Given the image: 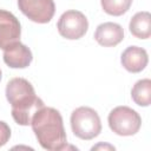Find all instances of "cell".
I'll use <instances>...</instances> for the list:
<instances>
[{"label":"cell","instance_id":"obj_1","mask_svg":"<svg viewBox=\"0 0 151 151\" xmlns=\"http://www.w3.org/2000/svg\"><path fill=\"white\" fill-rule=\"evenodd\" d=\"M31 125L42 149L50 151L66 149L67 137L64 129L63 117L58 110L42 106L34 113Z\"/></svg>","mask_w":151,"mask_h":151},{"label":"cell","instance_id":"obj_2","mask_svg":"<svg viewBox=\"0 0 151 151\" xmlns=\"http://www.w3.org/2000/svg\"><path fill=\"white\" fill-rule=\"evenodd\" d=\"M6 98L12 106V117L17 124L31 125L34 113L41 109L44 101L35 96L33 85L25 78H13L6 85Z\"/></svg>","mask_w":151,"mask_h":151},{"label":"cell","instance_id":"obj_3","mask_svg":"<svg viewBox=\"0 0 151 151\" xmlns=\"http://www.w3.org/2000/svg\"><path fill=\"white\" fill-rule=\"evenodd\" d=\"M71 129L78 138L91 140L101 132L99 114L88 106H80L71 114Z\"/></svg>","mask_w":151,"mask_h":151},{"label":"cell","instance_id":"obj_4","mask_svg":"<svg viewBox=\"0 0 151 151\" xmlns=\"http://www.w3.org/2000/svg\"><path fill=\"white\" fill-rule=\"evenodd\" d=\"M109 126L118 136H133L142 125L140 116L129 106H117L109 113Z\"/></svg>","mask_w":151,"mask_h":151},{"label":"cell","instance_id":"obj_5","mask_svg":"<svg viewBox=\"0 0 151 151\" xmlns=\"http://www.w3.org/2000/svg\"><path fill=\"white\" fill-rule=\"evenodd\" d=\"M59 34L70 40H77L85 35L88 28V21L84 13L70 9L64 12L57 24Z\"/></svg>","mask_w":151,"mask_h":151},{"label":"cell","instance_id":"obj_6","mask_svg":"<svg viewBox=\"0 0 151 151\" xmlns=\"http://www.w3.org/2000/svg\"><path fill=\"white\" fill-rule=\"evenodd\" d=\"M18 7L29 20L38 24H47L54 15L53 0H18Z\"/></svg>","mask_w":151,"mask_h":151},{"label":"cell","instance_id":"obj_7","mask_svg":"<svg viewBox=\"0 0 151 151\" xmlns=\"http://www.w3.org/2000/svg\"><path fill=\"white\" fill-rule=\"evenodd\" d=\"M21 26L14 14L0 9V48L5 50L9 45L20 41Z\"/></svg>","mask_w":151,"mask_h":151},{"label":"cell","instance_id":"obj_8","mask_svg":"<svg viewBox=\"0 0 151 151\" xmlns=\"http://www.w3.org/2000/svg\"><path fill=\"white\" fill-rule=\"evenodd\" d=\"M32 59L33 55L31 50L20 41L12 44L4 50V61L7 66L12 68L28 67L32 63Z\"/></svg>","mask_w":151,"mask_h":151},{"label":"cell","instance_id":"obj_9","mask_svg":"<svg viewBox=\"0 0 151 151\" xmlns=\"http://www.w3.org/2000/svg\"><path fill=\"white\" fill-rule=\"evenodd\" d=\"M94 39L104 47H112L118 45L124 39V29L119 24L111 21L104 22L96 28Z\"/></svg>","mask_w":151,"mask_h":151},{"label":"cell","instance_id":"obj_10","mask_svg":"<svg viewBox=\"0 0 151 151\" xmlns=\"http://www.w3.org/2000/svg\"><path fill=\"white\" fill-rule=\"evenodd\" d=\"M149 61L147 52L138 46H130L127 47L120 57V63L124 68L131 73H138L143 71Z\"/></svg>","mask_w":151,"mask_h":151},{"label":"cell","instance_id":"obj_11","mask_svg":"<svg viewBox=\"0 0 151 151\" xmlns=\"http://www.w3.org/2000/svg\"><path fill=\"white\" fill-rule=\"evenodd\" d=\"M130 32L138 39H147L151 35V15L149 12L143 11L136 13L130 20Z\"/></svg>","mask_w":151,"mask_h":151},{"label":"cell","instance_id":"obj_12","mask_svg":"<svg viewBox=\"0 0 151 151\" xmlns=\"http://www.w3.org/2000/svg\"><path fill=\"white\" fill-rule=\"evenodd\" d=\"M132 100L139 106H149L151 103V80L145 78L138 80L131 90Z\"/></svg>","mask_w":151,"mask_h":151},{"label":"cell","instance_id":"obj_13","mask_svg":"<svg viewBox=\"0 0 151 151\" xmlns=\"http://www.w3.org/2000/svg\"><path fill=\"white\" fill-rule=\"evenodd\" d=\"M100 4L105 13L119 17L130 9L132 0H100Z\"/></svg>","mask_w":151,"mask_h":151},{"label":"cell","instance_id":"obj_14","mask_svg":"<svg viewBox=\"0 0 151 151\" xmlns=\"http://www.w3.org/2000/svg\"><path fill=\"white\" fill-rule=\"evenodd\" d=\"M11 138V129L7 123L0 120V147L4 146Z\"/></svg>","mask_w":151,"mask_h":151},{"label":"cell","instance_id":"obj_15","mask_svg":"<svg viewBox=\"0 0 151 151\" xmlns=\"http://www.w3.org/2000/svg\"><path fill=\"white\" fill-rule=\"evenodd\" d=\"M100 147H109L110 150H114V146H111V145H103V144H98L97 146H93L91 150H97V149H100Z\"/></svg>","mask_w":151,"mask_h":151},{"label":"cell","instance_id":"obj_16","mask_svg":"<svg viewBox=\"0 0 151 151\" xmlns=\"http://www.w3.org/2000/svg\"><path fill=\"white\" fill-rule=\"evenodd\" d=\"M0 80H1V70H0Z\"/></svg>","mask_w":151,"mask_h":151}]
</instances>
